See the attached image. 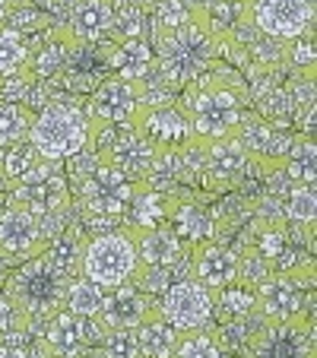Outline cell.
I'll return each mask as SVG.
<instances>
[{
  "label": "cell",
  "mask_w": 317,
  "mask_h": 358,
  "mask_svg": "<svg viewBox=\"0 0 317 358\" xmlns=\"http://www.w3.org/2000/svg\"><path fill=\"white\" fill-rule=\"evenodd\" d=\"M108 76H111L108 73V41H101V45H80V41H73L70 57L57 80L67 89H76V92H92Z\"/></svg>",
  "instance_id": "cell-19"
},
{
  "label": "cell",
  "mask_w": 317,
  "mask_h": 358,
  "mask_svg": "<svg viewBox=\"0 0 317 358\" xmlns=\"http://www.w3.org/2000/svg\"><path fill=\"white\" fill-rule=\"evenodd\" d=\"M188 254L190 248L165 225L136 231V270H155L175 276V270L188 260Z\"/></svg>",
  "instance_id": "cell-18"
},
{
  "label": "cell",
  "mask_w": 317,
  "mask_h": 358,
  "mask_svg": "<svg viewBox=\"0 0 317 358\" xmlns=\"http://www.w3.org/2000/svg\"><path fill=\"white\" fill-rule=\"evenodd\" d=\"M194 10L184 3V0H159L155 7H149V22H153V35L171 32V29L184 26V22L194 20ZM149 35V38H153Z\"/></svg>",
  "instance_id": "cell-33"
},
{
  "label": "cell",
  "mask_w": 317,
  "mask_h": 358,
  "mask_svg": "<svg viewBox=\"0 0 317 358\" xmlns=\"http://www.w3.org/2000/svg\"><path fill=\"white\" fill-rule=\"evenodd\" d=\"M89 238L83 235V229L76 225H64L45 248V260L61 273L64 279H76L83 270V250H86Z\"/></svg>",
  "instance_id": "cell-24"
},
{
  "label": "cell",
  "mask_w": 317,
  "mask_h": 358,
  "mask_svg": "<svg viewBox=\"0 0 317 358\" xmlns=\"http://www.w3.org/2000/svg\"><path fill=\"white\" fill-rule=\"evenodd\" d=\"M292 45V51H289V57H292V64H295L298 70H304V76H314V29L311 32H304V35H298L295 41H289Z\"/></svg>",
  "instance_id": "cell-37"
},
{
  "label": "cell",
  "mask_w": 317,
  "mask_h": 358,
  "mask_svg": "<svg viewBox=\"0 0 317 358\" xmlns=\"http://www.w3.org/2000/svg\"><path fill=\"white\" fill-rule=\"evenodd\" d=\"M0 358H29V349H20V345L0 343Z\"/></svg>",
  "instance_id": "cell-38"
},
{
  "label": "cell",
  "mask_w": 317,
  "mask_h": 358,
  "mask_svg": "<svg viewBox=\"0 0 317 358\" xmlns=\"http://www.w3.org/2000/svg\"><path fill=\"white\" fill-rule=\"evenodd\" d=\"M105 295L108 289H101V285L89 282L86 276H76L67 282V295H64V311L70 314H80V317H101L105 311Z\"/></svg>",
  "instance_id": "cell-27"
},
{
  "label": "cell",
  "mask_w": 317,
  "mask_h": 358,
  "mask_svg": "<svg viewBox=\"0 0 317 358\" xmlns=\"http://www.w3.org/2000/svg\"><path fill=\"white\" fill-rule=\"evenodd\" d=\"M149 41H153L155 51V80L169 92H178L188 83H194L219 57L216 38L206 32V26L197 16L184 26L171 29V32L153 35Z\"/></svg>",
  "instance_id": "cell-2"
},
{
  "label": "cell",
  "mask_w": 317,
  "mask_h": 358,
  "mask_svg": "<svg viewBox=\"0 0 317 358\" xmlns=\"http://www.w3.org/2000/svg\"><path fill=\"white\" fill-rule=\"evenodd\" d=\"M67 282L55 266L45 260V254L26 260L13 270V276L3 285V295L22 311V317L32 324H45L48 317H55L64 308V295H67Z\"/></svg>",
  "instance_id": "cell-4"
},
{
  "label": "cell",
  "mask_w": 317,
  "mask_h": 358,
  "mask_svg": "<svg viewBox=\"0 0 317 358\" xmlns=\"http://www.w3.org/2000/svg\"><path fill=\"white\" fill-rule=\"evenodd\" d=\"M0 276H3V264H0Z\"/></svg>",
  "instance_id": "cell-41"
},
{
  "label": "cell",
  "mask_w": 317,
  "mask_h": 358,
  "mask_svg": "<svg viewBox=\"0 0 317 358\" xmlns=\"http://www.w3.org/2000/svg\"><path fill=\"white\" fill-rule=\"evenodd\" d=\"M10 10H13V0H0V29L7 26V20H10Z\"/></svg>",
  "instance_id": "cell-39"
},
{
  "label": "cell",
  "mask_w": 317,
  "mask_h": 358,
  "mask_svg": "<svg viewBox=\"0 0 317 358\" xmlns=\"http://www.w3.org/2000/svg\"><path fill=\"white\" fill-rule=\"evenodd\" d=\"M251 358H314V320L295 317L283 324H263L248 336Z\"/></svg>",
  "instance_id": "cell-12"
},
{
  "label": "cell",
  "mask_w": 317,
  "mask_h": 358,
  "mask_svg": "<svg viewBox=\"0 0 317 358\" xmlns=\"http://www.w3.org/2000/svg\"><path fill=\"white\" fill-rule=\"evenodd\" d=\"M190 279L203 285L209 295L229 289L238 282V254L225 244L216 241H200L190 248Z\"/></svg>",
  "instance_id": "cell-17"
},
{
  "label": "cell",
  "mask_w": 317,
  "mask_h": 358,
  "mask_svg": "<svg viewBox=\"0 0 317 358\" xmlns=\"http://www.w3.org/2000/svg\"><path fill=\"white\" fill-rule=\"evenodd\" d=\"M99 349L101 358H140V336H136V330H124V327L105 330Z\"/></svg>",
  "instance_id": "cell-35"
},
{
  "label": "cell",
  "mask_w": 317,
  "mask_h": 358,
  "mask_svg": "<svg viewBox=\"0 0 317 358\" xmlns=\"http://www.w3.org/2000/svg\"><path fill=\"white\" fill-rule=\"evenodd\" d=\"M32 121H35L32 108H26L20 101H0V149L26 143Z\"/></svg>",
  "instance_id": "cell-29"
},
{
  "label": "cell",
  "mask_w": 317,
  "mask_h": 358,
  "mask_svg": "<svg viewBox=\"0 0 317 358\" xmlns=\"http://www.w3.org/2000/svg\"><path fill=\"white\" fill-rule=\"evenodd\" d=\"M283 213L289 222L304 225V229H314V216H317V196L314 187H295V184H286V196H283Z\"/></svg>",
  "instance_id": "cell-30"
},
{
  "label": "cell",
  "mask_w": 317,
  "mask_h": 358,
  "mask_svg": "<svg viewBox=\"0 0 317 358\" xmlns=\"http://www.w3.org/2000/svg\"><path fill=\"white\" fill-rule=\"evenodd\" d=\"M251 20L270 41H295L314 29V0H251Z\"/></svg>",
  "instance_id": "cell-11"
},
{
  "label": "cell",
  "mask_w": 317,
  "mask_h": 358,
  "mask_svg": "<svg viewBox=\"0 0 317 358\" xmlns=\"http://www.w3.org/2000/svg\"><path fill=\"white\" fill-rule=\"evenodd\" d=\"M248 169H251V156L238 136L203 143V171H206V178L223 184H235Z\"/></svg>",
  "instance_id": "cell-22"
},
{
  "label": "cell",
  "mask_w": 317,
  "mask_h": 358,
  "mask_svg": "<svg viewBox=\"0 0 317 358\" xmlns=\"http://www.w3.org/2000/svg\"><path fill=\"white\" fill-rule=\"evenodd\" d=\"M213 314H216L213 295H209L197 279H175V282L159 295V317L181 333L206 330Z\"/></svg>",
  "instance_id": "cell-10"
},
{
  "label": "cell",
  "mask_w": 317,
  "mask_h": 358,
  "mask_svg": "<svg viewBox=\"0 0 317 358\" xmlns=\"http://www.w3.org/2000/svg\"><path fill=\"white\" fill-rule=\"evenodd\" d=\"M130 127L155 152H181L194 140V130H190L188 117L181 115V108H178L175 101H169V105H143Z\"/></svg>",
  "instance_id": "cell-15"
},
{
  "label": "cell",
  "mask_w": 317,
  "mask_h": 358,
  "mask_svg": "<svg viewBox=\"0 0 317 358\" xmlns=\"http://www.w3.org/2000/svg\"><path fill=\"white\" fill-rule=\"evenodd\" d=\"M279 175L286 184H295V187H314L317 181V149H314V136H295L292 149L286 152L283 165H279Z\"/></svg>",
  "instance_id": "cell-25"
},
{
  "label": "cell",
  "mask_w": 317,
  "mask_h": 358,
  "mask_svg": "<svg viewBox=\"0 0 317 358\" xmlns=\"http://www.w3.org/2000/svg\"><path fill=\"white\" fill-rule=\"evenodd\" d=\"M136 187H140V184L130 181L121 169L108 165L105 159H99V165L76 184L83 210H86L89 216H108V219H124Z\"/></svg>",
  "instance_id": "cell-7"
},
{
  "label": "cell",
  "mask_w": 317,
  "mask_h": 358,
  "mask_svg": "<svg viewBox=\"0 0 317 358\" xmlns=\"http://www.w3.org/2000/svg\"><path fill=\"white\" fill-rule=\"evenodd\" d=\"M70 184L61 171V162H41L29 171L26 178L13 184V203H20L22 210L32 216H67L70 213Z\"/></svg>",
  "instance_id": "cell-6"
},
{
  "label": "cell",
  "mask_w": 317,
  "mask_h": 358,
  "mask_svg": "<svg viewBox=\"0 0 317 358\" xmlns=\"http://www.w3.org/2000/svg\"><path fill=\"white\" fill-rule=\"evenodd\" d=\"M48 238L38 216L22 210L20 203H10L0 210V264H26V260L45 254Z\"/></svg>",
  "instance_id": "cell-13"
},
{
  "label": "cell",
  "mask_w": 317,
  "mask_h": 358,
  "mask_svg": "<svg viewBox=\"0 0 317 358\" xmlns=\"http://www.w3.org/2000/svg\"><path fill=\"white\" fill-rule=\"evenodd\" d=\"M115 26V0H76L67 13V35L80 45H101L111 38Z\"/></svg>",
  "instance_id": "cell-20"
},
{
  "label": "cell",
  "mask_w": 317,
  "mask_h": 358,
  "mask_svg": "<svg viewBox=\"0 0 317 358\" xmlns=\"http://www.w3.org/2000/svg\"><path fill=\"white\" fill-rule=\"evenodd\" d=\"M41 165V156L32 149V143H16V146H7V156H0V178L7 184H16L20 178H26L29 171Z\"/></svg>",
  "instance_id": "cell-32"
},
{
  "label": "cell",
  "mask_w": 317,
  "mask_h": 358,
  "mask_svg": "<svg viewBox=\"0 0 317 358\" xmlns=\"http://www.w3.org/2000/svg\"><path fill=\"white\" fill-rule=\"evenodd\" d=\"M136 273V231L121 225L115 231H101L86 241L83 250V270L89 282L101 285V289H118V285L130 282Z\"/></svg>",
  "instance_id": "cell-5"
},
{
  "label": "cell",
  "mask_w": 317,
  "mask_h": 358,
  "mask_svg": "<svg viewBox=\"0 0 317 358\" xmlns=\"http://www.w3.org/2000/svg\"><path fill=\"white\" fill-rule=\"evenodd\" d=\"M308 285L289 273H270L263 282L254 285L257 311L267 324H283V320L311 317V295H304Z\"/></svg>",
  "instance_id": "cell-14"
},
{
  "label": "cell",
  "mask_w": 317,
  "mask_h": 358,
  "mask_svg": "<svg viewBox=\"0 0 317 358\" xmlns=\"http://www.w3.org/2000/svg\"><path fill=\"white\" fill-rule=\"evenodd\" d=\"M136 336H140V358H175L178 343H181V330L165 324L162 317L146 320L136 330Z\"/></svg>",
  "instance_id": "cell-26"
},
{
  "label": "cell",
  "mask_w": 317,
  "mask_h": 358,
  "mask_svg": "<svg viewBox=\"0 0 317 358\" xmlns=\"http://www.w3.org/2000/svg\"><path fill=\"white\" fill-rule=\"evenodd\" d=\"M149 35H153V22H149L146 7L130 3V0L115 3V26H111L108 41H136V38H149Z\"/></svg>",
  "instance_id": "cell-28"
},
{
  "label": "cell",
  "mask_w": 317,
  "mask_h": 358,
  "mask_svg": "<svg viewBox=\"0 0 317 358\" xmlns=\"http://www.w3.org/2000/svg\"><path fill=\"white\" fill-rule=\"evenodd\" d=\"M105 327L95 317H80L70 311H57L45 320L38 345L48 352V358H86V352L99 349Z\"/></svg>",
  "instance_id": "cell-9"
},
{
  "label": "cell",
  "mask_w": 317,
  "mask_h": 358,
  "mask_svg": "<svg viewBox=\"0 0 317 358\" xmlns=\"http://www.w3.org/2000/svg\"><path fill=\"white\" fill-rule=\"evenodd\" d=\"M130 3H140V7H155V3H159V0H130Z\"/></svg>",
  "instance_id": "cell-40"
},
{
  "label": "cell",
  "mask_w": 317,
  "mask_h": 358,
  "mask_svg": "<svg viewBox=\"0 0 317 358\" xmlns=\"http://www.w3.org/2000/svg\"><path fill=\"white\" fill-rule=\"evenodd\" d=\"M251 99V89L235 70L209 64L206 73H200L194 83L181 89V99L175 101L181 115L188 117L194 140L216 143L238 136V127L244 121V101Z\"/></svg>",
  "instance_id": "cell-1"
},
{
  "label": "cell",
  "mask_w": 317,
  "mask_h": 358,
  "mask_svg": "<svg viewBox=\"0 0 317 358\" xmlns=\"http://www.w3.org/2000/svg\"><path fill=\"white\" fill-rule=\"evenodd\" d=\"M108 73L124 83H146L155 73L153 41H108Z\"/></svg>",
  "instance_id": "cell-21"
},
{
  "label": "cell",
  "mask_w": 317,
  "mask_h": 358,
  "mask_svg": "<svg viewBox=\"0 0 317 358\" xmlns=\"http://www.w3.org/2000/svg\"><path fill=\"white\" fill-rule=\"evenodd\" d=\"M159 317V298H153L149 292L136 289L134 282H124L118 289H108L105 295V311H101V327L105 330H140L146 320Z\"/></svg>",
  "instance_id": "cell-16"
},
{
  "label": "cell",
  "mask_w": 317,
  "mask_h": 358,
  "mask_svg": "<svg viewBox=\"0 0 317 358\" xmlns=\"http://www.w3.org/2000/svg\"><path fill=\"white\" fill-rule=\"evenodd\" d=\"M175 358H225V355H223V345L209 336V333L194 330V333H181Z\"/></svg>",
  "instance_id": "cell-36"
},
{
  "label": "cell",
  "mask_w": 317,
  "mask_h": 358,
  "mask_svg": "<svg viewBox=\"0 0 317 358\" xmlns=\"http://www.w3.org/2000/svg\"><path fill=\"white\" fill-rule=\"evenodd\" d=\"M165 229H171L188 248H194V244H200V241H213V235H216V219L209 216V210L200 206V203H194V200L178 203L175 200Z\"/></svg>",
  "instance_id": "cell-23"
},
{
  "label": "cell",
  "mask_w": 317,
  "mask_h": 358,
  "mask_svg": "<svg viewBox=\"0 0 317 358\" xmlns=\"http://www.w3.org/2000/svg\"><path fill=\"white\" fill-rule=\"evenodd\" d=\"M89 140H92V124L73 101H48L29 130V143L41 162H67L80 156Z\"/></svg>",
  "instance_id": "cell-3"
},
{
  "label": "cell",
  "mask_w": 317,
  "mask_h": 358,
  "mask_svg": "<svg viewBox=\"0 0 317 358\" xmlns=\"http://www.w3.org/2000/svg\"><path fill=\"white\" fill-rule=\"evenodd\" d=\"M143 108V83H124V80H101L99 86L89 92L86 101V117L92 130L105 127H130L134 117Z\"/></svg>",
  "instance_id": "cell-8"
},
{
  "label": "cell",
  "mask_w": 317,
  "mask_h": 358,
  "mask_svg": "<svg viewBox=\"0 0 317 358\" xmlns=\"http://www.w3.org/2000/svg\"><path fill=\"white\" fill-rule=\"evenodd\" d=\"M213 308H219L225 317L248 320L251 314L257 311L254 289H251V285H241V282L229 285V289H223V292H216V295H213Z\"/></svg>",
  "instance_id": "cell-31"
},
{
  "label": "cell",
  "mask_w": 317,
  "mask_h": 358,
  "mask_svg": "<svg viewBox=\"0 0 317 358\" xmlns=\"http://www.w3.org/2000/svg\"><path fill=\"white\" fill-rule=\"evenodd\" d=\"M29 41L16 35L13 29H0V76H10L16 70H26L29 64Z\"/></svg>",
  "instance_id": "cell-34"
}]
</instances>
